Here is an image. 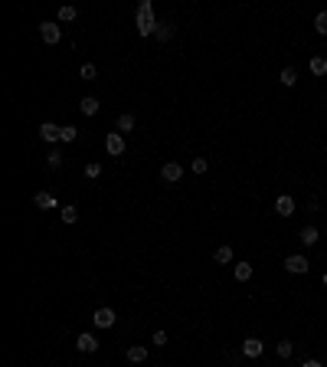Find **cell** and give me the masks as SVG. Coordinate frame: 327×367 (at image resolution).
Here are the masks:
<instances>
[{
    "label": "cell",
    "instance_id": "6da1fadb",
    "mask_svg": "<svg viewBox=\"0 0 327 367\" xmlns=\"http://www.w3.org/2000/svg\"><path fill=\"white\" fill-rule=\"evenodd\" d=\"M137 33L141 36H151V33H157V20H154V7L144 0V4H137Z\"/></svg>",
    "mask_w": 327,
    "mask_h": 367
},
{
    "label": "cell",
    "instance_id": "7a4b0ae2",
    "mask_svg": "<svg viewBox=\"0 0 327 367\" xmlns=\"http://www.w3.org/2000/svg\"><path fill=\"white\" fill-rule=\"evenodd\" d=\"M105 151H108V154H115V157L124 154V135H121V131H111V135L105 138Z\"/></svg>",
    "mask_w": 327,
    "mask_h": 367
},
{
    "label": "cell",
    "instance_id": "3957f363",
    "mask_svg": "<svg viewBox=\"0 0 327 367\" xmlns=\"http://www.w3.org/2000/svg\"><path fill=\"white\" fill-rule=\"evenodd\" d=\"M75 348H79L82 354H95V351H99V338L88 335V331H82V335L75 338Z\"/></svg>",
    "mask_w": 327,
    "mask_h": 367
},
{
    "label": "cell",
    "instance_id": "277c9868",
    "mask_svg": "<svg viewBox=\"0 0 327 367\" xmlns=\"http://www.w3.org/2000/svg\"><path fill=\"white\" fill-rule=\"evenodd\" d=\"M308 266H311L308 256H298V253L285 259V269H288V272H295V275H304V272H308Z\"/></svg>",
    "mask_w": 327,
    "mask_h": 367
},
{
    "label": "cell",
    "instance_id": "5b68a950",
    "mask_svg": "<svg viewBox=\"0 0 327 367\" xmlns=\"http://www.w3.org/2000/svg\"><path fill=\"white\" fill-rule=\"evenodd\" d=\"M161 177L167 184H180V177H183V168H180L177 161H167L164 168H161Z\"/></svg>",
    "mask_w": 327,
    "mask_h": 367
},
{
    "label": "cell",
    "instance_id": "8992f818",
    "mask_svg": "<svg viewBox=\"0 0 327 367\" xmlns=\"http://www.w3.org/2000/svg\"><path fill=\"white\" fill-rule=\"evenodd\" d=\"M39 36H43V43L56 46V43L62 39V30H59V23H43V26H39Z\"/></svg>",
    "mask_w": 327,
    "mask_h": 367
},
{
    "label": "cell",
    "instance_id": "52a82bcc",
    "mask_svg": "<svg viewBox=\"0 0 327 367\" xmlns=\"http://www.w3.org/2000/svg\"><path fill=\"white\" fill-rule=\"evenodd\" d=\"M95 324H99V328H111V324H115V311H111V308H105V305H102V308H95Z\"/></svg>",
    "mask_w": 327,
    "mask_h": 367
},
{
    "label": "cell",
    "instance_id": "ba28073f",
    "mask_svg": "<svg viewBox=\"0 0 327 367\" xmlns=\"http://www.w3.org/2000/svg\"><path fill=\"white\" fill-rule=\"evenodd\" d=\"M39 138H43V141H56V138H62V125L43 121V125H39Z\"/></svg>",
    "mask_w": 327,
    "mask_h": 367
},
{
    "label": "cell",
    "instance_id": "9c48e42d",
    "mask_svg": "<svg viewBox=\"0 0 327 367\" xmlns=\"http://www.w3.org/2000/svg\"><path fill=\"white\" fill-rule=\"evenodd\" d=\"M275 213L278 217H291V213H295V200H291L288 193H282V197L275 200Z\"/></svg>",
    "mask_w": 327,
    "mask_h": 367
},
{
    "label": "cell",
    "instance_id": "30bf717a",
    "mask_svg": "<svg viewBox=\"0 0 327 367\" xmlns=\"http://www.w3.org/2000/svg\"><path fill=\"white\" fill-rule=\"evenodd\" d=\"M262 351H265V344H262L259 338H246V341H242V354L246 357H259Z\"/></svg>",
    "mask_w": 327,
    "mask_h": 367
},
{
    "label": "cell",
    "instance_id": "8fae6325",
    "mask_svg": "<svg viewBox=\"0 0 327 367\" xmlns=\"http://www.w3.org/2000/svg\"><path fill=\"white\" fill-rule=\"evenodd\" d=\"M79 108H82V115L92 118V115H99V99H95V95H85V99L79 102Z\"/></svg>",
    "mask_w": 327,
    "mask_h": 367
},
{
    "label": "cell",
    "instance_id": "7c38bea8",
    "mask_svg": "<svg viewBox=\"0 0 327 367\" xmlns=\"http://www.w3.org/2000/svg\"><path fill=\"white\" fill-rule=\"evenodd\" d=\"M298 239H301V243H304V246H314V243H317V239H321V233H317V230H314V226H304V230H301V233H298Z\"/></svg>",
    "mask_w": 327,
    "mask_h": 367
},
{
    "label": "cell",
    "instance_id": "4fadbf2b",
    "mask_svg": "<svg viewBox=\"0 0 327 367\" xmlns=\"http://www.w3.org/2000/svg\"><path fill=\"white\" fill-rule=\"evenodd\" d=\"M128 361L131 364H144V361H148V348H141V344L128 348Z\"/></svg>",
    "mask_w": 327,
    "mask_h": 367
},
{
    "label": "cell",
    "instance_id": "5bb4252c",
    "mask_svg": "<svg viewBox=\"0 0 327 367\" xmlns=\"http://www.w3.org/2000/svg\"><path fill=\"white\" fill-rule=\"evenodd\" d=\"M33 203H36L39 210H50V207H56V197H53V193H46V190H39L36 197H33Z\"/></svg>",
    "mask_w": 327,
    "mask_h": 367
},
{
    "label": "cell",
    "instance_id": "9a60e30c",
    "mask_svg": "<svg viewBox=\"0 0 327 367\" xmlns=\"http://www.w3.org/2000/svg\"><path fill=\"white\" fill-rule=\"evenodd\" d=\"M308 69H311L314 75H327V56H311Z\"/></svg>",
    "mask_w": 327,
    "mask_h": 367
},
{
    "label": "cell",
    "instance_id": "2e32d148",
    "mask_svg": "<svg viewBox=\"0 0 327 367\" xmlns=\"http://www.w3.org/2000/svg\"><path fill=\"white\" fill-rule=\"evenodd\" d=\"M134 125H137V118H134V115H131V112L118 115V131H121V135H124V131H131V128H134Z\"/></svg>",
    "mask_w": 327,
    "mask_h": 367
},
{
    "label": "cell",
    "instance_id": "e0dca14e",
    "mask_svg": "<svg viewBox=\"0 0 327 367\" xmlns=\"http://www.w3.org/2000/svg\"><path fill=\"white\" fill-rule=\"evenodd\" d=\"M213 259H216L219 266H226V262H232V246H219L216 253H213Z\"/></svg>",
    "mask_w": 327,
    "mask_h": 367
},
{
    "label": "cell",
    "instance_id": "ac0fdd59",
    "mask_svg": "<svg viewBox=\"0 0 327 367\" xmlns=\"http://www.w3.org/2000/svg\"><path fill=\"white\" fill-rule=\"evenodd\" d=\"M236 279H239V282L252 279V262H239V266H236Z\"/></svg>",
    "mask_w": 327,
    "mask_h": 367
},
{
    "label": "cell",
    "instance_id": "d6986e66",
    "mask_svg": "<svg viewBox=\"0 0 327 367\" xmlns=\"http://www.w3.org/2000/svg\"><path fill=\"white\" fill-rule=\"evenodd\" d=\"M157 39H161V43H167V39L173 36V23H157V33H154Z\"/></svg>",
    "mask_w": 327,
    "mask_h": 367
},
{
    "label": "cell",
    "instance_id": "ffe728a7",
    "mask_svg": "<svg viewBox=\"0 0 327 367\" xmlns=\"http://www.w3.org/2000/svg\"><path fill=\"white\" fill-rule=\"evenodd\" d=\"M59 217H62V223H75V220H79V210L69 203V207H62V210H59Z\"/></svg>",
    "mask_w": 327,
    "mask_h": 367
},
{
    "label": "cell",
    "instance_id": "44dd1931",
    "mask_svg": "<svg viewBox=\"0 0 327 367\" xmlns=\"http://www.w3.org/2000/svg\"><path fill=\"white\" fill-rule=\"evenodd\" d=\"M295 82H298V72H295V69H291V66H288V69H282V86H285V89H291Z\"/></svg>",
    "mask_w": 327,
    "mask_h": 367
},
{
    "label": "cell",
    "instance_id": "7402d4cb",
    "mask_svg": "<svg viewBox=\"0 0 327 367\" xmlns=\"http://www.w3.org/2000/svg\"><path fill=\"white\" fill-rule=\"evenodd\" d=\"M75 17H79V10H75V7H59V20H62V23H69V20H75Z\"/></svg>",
    "mask_w": 327,
    "mask_h": 367
},
{
    "label": "cell",
    "instance_id": "603a6c76",
    "mask_svg": "<svg viewBox=\"0 0 327 367\" xmlns=\"http://www.w3.org/2000/svg\"><path fill=\"white\" fill-rule=\"evenodd\" d=\"M314 30L321 33V36H327V10H324V13H317V17H314Z\"/></svg>",
    "mask_w": 327,
    "mask_h": 367
},
{
    "label": "cell",
    "instance_id": "cb8c5ba5",
    "mask_svg": "<svg viewBox=\"0 0 327 367\" xmlns=\"http://www.w3.org/2000/svg\"><path fill=\"white\" fill-rule=\"evenodd\" d=\"M275 351H278V357H291L295 344H291V341H278V344H275Z\"/></svg>",
    "mask_w": 327,
    "mask_h": 367
},
{
    "label": "cell",
    "instance_id": "d4e9b609",
    "mask_svg": "<svg viewBox=\"0 0 327 367\" xmlns=\"http://www.w3.org/2000/svg\"><path fill=\"white\" fill-rule=\"evenodd\" d=\"M85 177H92V181H95V177H102V164L99 161H88L85 164Z\"/></svg>",
    "mask_w": 327,
    "mask_h": 367
},
{
    "label": "cell",
    "instance_id": "484cf974",
    "mask_svg": "<svg viewBox=\"0 0 327 367\" xmlns=\"http://www.w3.org/2000/svg\"><path fill=\"white\" fill-rule=\"evenodd\" d=\"M95 75H99V69H95L92 62H85V66H82V79H85V82H95Z\"/></svg>",
    "mask_w": 327,
    "mask_h": 367
},
{
    "label": "cell",
    "instance_id": "4316f807",
    "mask_svg": "<svg viewBox=\"0 0 327 367\" xmlns=\"http://www.w3.org/2000/svg\"><path fill=\"white\" fill-rule=\"evenodd\" d=\"M75 135H79V128H72V125H62V138H59V141H75Z\"/></svg>",
    "mask_w": 327,
    "mask_h": 367
},
{
    "label": "cell",
    "instance_id": "83f0119b",
    "mask_svg": "<svg viewBox=\"0 0 327 367\" xmlns=\"http://www.w3.org/2000/svg\"><path fill=\"white\" fill-rule=\"evenodd\" d=\"M190 168H193V174H203V171L210 168V161H206V157H193V164H190Z\"/></svg>",
    "mask_w": 327,
    "mask_h": 367
},
{
    "label": "cell",
    "instance_id": "f1b7e54d",
    "mask_svg": "<svg viewBox=\"0 0 327 367\" xmlns=\"http://www.w3.org/2000/svg\"><path fill=\"white\" fill-rule=\"evenodd\" d=\"M151 344H154V348H164V344H167V331H154Z\"/></svg>",
    "mask_w": 327,
    "mask_h": 367
},
{
    "label": "cell",
    "instance_id": "f546056e",
    "mask_svg": "<svg viewBox=\"0 0 327 367\" xmlns=\"http://www.w3.org/2000/svg\"><path fill=\"white\" fill-rule=\"evenodd\" d=\"M46 161H50V168H59V164H62V154H59V151H53Z\"/></svg>",
    "mask_w": 327,
    "mask_h": 367
},
{
    "label": "cell",
    "instance_id": "4dcf8cb0",
    "mask_svg": "<svg viewBox=\"0 0 327 367\" xmlns=\"http://www.w3.org/2000/svg\"><path fill=\"white\" fill-rule=\"evenodd\" d=\"M301 367H324V364H321V361H314V357H311V361H304Z\"/></svg>",
    "mask_w": 327,
    "mask_h": 367
},
{
    "label": "cell",
    "instance_id": "1f68e13d",
    "mask_svg": "<svg viewBox=\"0 0 327 367\" xmlns=\"http://www.w3.org/2000/svg\"><path fill=\"white\" fill-rule=\"evenodd\" d=\"M324 286H327V272H324Z\"/></svg>",
    "mask_w": 327,
    "mask_h": 367
},
{
    "label": "cell",
    "instance_id": "d6a6232c",
    "mask_svg": "<svg viewBox=\"0 0 327 367\" xmlns=\"http://www.w3.org/2000/svg\"><path fill=\"white\" fill-rule=\"evenodd\" d=\"M324 239H327V233H324Z\"/></svg>",
    "mask_w": 327,
    "mask_h": 367
}]
</instances>
